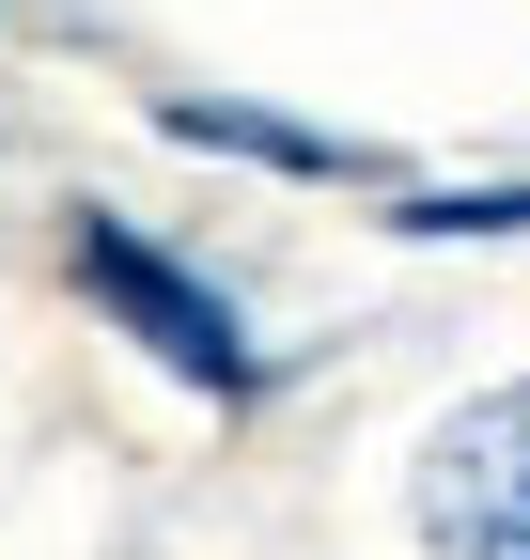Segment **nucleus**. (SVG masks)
Here are the masks:
<instances>
[{
  "label": "nucleus",
  "mask_w": 530,
  "mask_h": 560,
  "mask_svg": "<svg viewBox=\"0 0 530 560\" xmlns=\"http://www.w3.org/2000/svg\"><path fill=\"white\" fill-rule=\"evenodd\" d=\"M62 296H79L110 342H141L172 389H204V405H265V342H250V312H234L187 249H157L141 219L62 202Z\"/></svg>",
  "instance_id": "obj_1"
},
{
  "label": "nucleus",
  "mask_w": 530,
  "mask_h": 560,
  "mask_svg": "<svg viewBox=\"0 0 530 560\" xmlns=\"http://www.w3.org/2000/svg\"><path fill=\"white\" fill-rule=\"evenodd\" d=\"M157 125H172V140H219V156H265V172H359L344 140H312V125H265V109H204V94H172Z\"/></svg>",
  "instance_id": "obj_3"
},
{
  "label": "nucleus",
  "mask_w": 530,
  "mask_h": 560,
  "mask_svg": "<svg viewBox=\"0 0 530 560\" xmlns=\"http://www.w3.org/2000/svg\"><path fill=\"white\" fill-rule=\"evenodd\" d=\"M406 514L437 560H530V374L484 389V405H452L422 467H406Z\"/></svg>",
  "instance_id": "obj_2"
},
{
  "label": "nucleus",
  "mask_w": 530,
  "mask_h": 560,
  "mask_svg": "<svg viewBox=\"0 0 530 560\" xmlns=\"http://www.w3.org/2000/svg\"><path fill=\"white\" fill-rule=\"evenodd\" d=\"M390 234H530V187H406Z\"/></svg>",
  "instance_id": "obj_4"
}]
</instances>
